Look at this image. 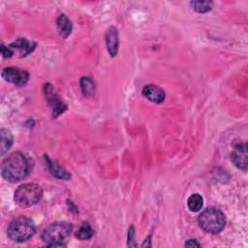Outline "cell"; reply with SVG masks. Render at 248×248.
Here are the masks:
<instances>
[{
  "label": "cell",
  "mask_w": 248,
  "mask_h": 248,
  "mask_svg": "<svg viewBox=\"0 0 248 248\" xmlns=\"http://www.w3.org/2000/svg\"><path fill=\"white\" fill-rule=\"evenodd\" d=\"M30 171V161L21 152H14L5 158L1 165L3 178L10 182H18L24 179Z\"/></svg>",
  "instance_id": "obj_1"
},
{
  "label": "cell",
  "mask_w": 248,
  "mask_h": 248,
  "mask_svg": "<svg viewBox=\"0 0 248 248\" xmlns=\"http://www.w3.org/2000/svg\"><path fill=\"white\" fill-rule=\"evenodd\" d=\"M35 46H36V43L29 41L27 39H24V38H19L10 45V47L12 49L16 48L19 51L20 56H25V55L29 54L30 52H32L34 50Z\"/></svg>",
  "instance_id": "obj_11"
},
{
  "label": "cell",
  "mask_w": 248,
  "mask_h": 248,
  "mask_svg": "<svg viewBox=\"0 0 248 248\" xmlns=\"http://www.w3.org/2000/svg\"><path fill=\"white\" fill-rule=\"evenodd\" d=\"M142 94L149 101L156 103V104L163 103L165 100V97H166L164 90L154 84L145 85L142 89Z\"/></svg>",
  "instance_id": "obj_10"
},
{
  "label": "cell",
  "mask_w": 248,
  "mask_h": 248,
  "mask_svg": "<svg viewBox=\"0 0 248 248\" xmlns=\"http://www.w3.org/2000/svg\"><path fill=\"white\" fill-rule=\"evenodd\" d=\"M43 197V189L36 183H25L15 191V202L21 207H30L38 203Z\"/></svg>",
  "instance_id": "obj_5"
},
{
  "label": "cell",
  "mask_w": 248,
  "mask_h": 248,
  "mask_svg": "<svg viewBox=\"0 0 248 248\" xmlns=\"http://www.w3.org/2000/svg\"><path fill=\"white\" fill-rule=\"evenodd\" d=\"M185 246H187V247H201V244L199 242H197V240H195V239H189L185 243Z\"/></svg>",
  "instance_id": "obj_20"
},
{
  "label": "cell",
  "mask_w": 248,
  "mask_h": 248,
  "mask_svg": "<svg viewBox=\"0 0 248 248\" xmlns=\"http://www.w3.org/2000/svg\"><path fill=\"white\" fill-rule=\"evenodd\" d=\"M202 204H203V199L200 194H197V193L191 195L187 200L188 208L193 212L200 211L202 207Z\"/></svg>",
  "instance_id": "obj_15"
},
{
  "label": "cell",
  "mask_w": 248,
  "mask_h": 248,
  "mask_svg": "<svg viewBox=\"0 0 248 248\" xmlns=\"http://www.w3.org/2000/svg\"><path fill=\"white\" fill-rule=\"evenodd\" d=\"M46 160L48 166V170L51 172V174L59 179H70L71 174L63 168L61 167L57 162L50 160L48 157L46 156Z\"/></svg>",
  "instance_id": "obj_12"
},
{
  "label": "cell",
  "mask_w": 248,
  "mask_h": 248,
  "mask_svg": "<svg viewBox=\"0 0 248 248\" xmlns=\"http://www.w3.org/2000/svg\"><path fill=\"white\" fill-rule=\"evenodd\" d=\"M190 4L192 9L200 14L207 13L212 9V2L210 1H192Z\"/></svg>",
  "instance_id": "obj_18"
},
{
  "label": "cell",
  "mask_w": 248,
  "mask_h": 248,
  "mask_svg": "<svg viewBox=\"0 0 248 248\" xmlns=\"http://www.w3.org/2000/svg\"><path fill=\"white\" fill-rule=\"evenodd\" d=\"M1 53H2L3 57L8 58V57L13 56L14 50L10 46H6L5 45H1Z\"/></svg>",
  "instance_id": "obj_19"
},
{
  "label": "cell",
  "mask_w": 248,
  "mask_h": 248,
  "mask_svg": "<svg viewBox=\"0 0 248 248\" xmlns=\"http://www.w3.org/2000/svg\"><path fill=\"white\" fill-rule=\"evenodd\" d=\"M56 26L59 35L63 38L66 39L72 32V22L69 19V17L66 15H60L59 17L56 20Z\"/></svg>",
  "instance_id": "obj_13"
},
{
  "label": "cell",
  "mask_w": 248,
  "mask_h": 248,
  "mask_svg": "<svg viewBox=\"0 0 248 248\" xmlns=\"http://www.w3.org/2000/svg\"><path fill=\"white\" fill-rule=\"evenodd\" d=\"M1 75L6 81L16 86H24L29 79V74L26 71L16 67L5 68Z\"/></svg>",
  "instance_id": "obj_6"
},
{
  "label": "cell",
  "mask_w": 248,
  "mask_h": 248,
  "mask_svg": "<svg viewBox=\"0 0 248 248\" xmlns=\"http://www.w3.org/2000/svg\"><path fill=\"white\" fill-rule=\"evenodd\" d=\"M34 222L26 217L19 216L14 219L7 230L8 237L15 242H23L31 238L35 233Z\"/></svg>",
  "instance_id": "obj_3"
},
{
  "label": "cell",
  "mask_w": 248,
  "mask_h": 248,
  "mask_svg": "<svg viewBox=\"0 0 248 248\" xmlns=\"http://www.w3.org/2000/svg\"><path fill=\"white\" fill-rule=\"evenodd\" d=\"M80 88L82 91V94L85 97L92 96L95 92V84L93 80L88 77H83L80 79Z\"/></svg>",
  "instance_id": "obj_16"
},
{
  "label": "cell",
  "mask_w": 248,
  "mask_h": 248,
  "mask_svg": "<svg viewBox=\"0 0 248 248\" xmlns=\"http://www.w3.org/2000/svg\"><path fill=\"white\" fill-rule=\"evenodd\" d=\"M0 135H1V155H5L6 152H8V150L11 148V146L13 145L14 142V138L13 135L11 133L10 130L6 129V128H2L0 131Z\"/></svg>",
  "instance_id": "obj_14"
},
{
  "label": "cell",
  "mask_w": 248,
  "mask_h": 248,
  "mask_svg": "<svg viewBox=\"0 0 248 248\" xmlns=\"http://www.w3.org/2000/svg\"><path fill=\"white\" fill-rule=\"evenodd\" d=\"M198 222L200 227L209 232L218 233L220 232L226 225V219L224 213L214 207H209L204 209L198 217Z\"/></svg>",
  "instance_id": "obj_4"
},
{
  "label": "cell",
  "mask_w": 248,
  "mask_h": 248,
  "mask_svg": "<svg viewBox=\"0 0 248 248\" xmlns=\"http://www.w3.org/2000/svg\"><path fill=\"white\" fill-rule=\"evenodd\" d=\"M45 89H46V96L48 100L49 105L52 108V114L54 117H56L61 112H63L67 108V107H66V105H64L62 100L58 97V95L55 94V92L53 91V88L50 84H46Z\"/></svg>",
  "instance_id": "obj_7"
},
{
  "label": "cell",
  "mask_w": 248,
  "mask_h": 248,
  "mask_svg": "<svg viewBox=\"0 0 248 248\" xmlns=\"http://www.w3.org/2000/svg\"><path fill=\"white\" fill-rule=\"evenodd\" d=\"M94 231L88 223H83L81 227L78 230L76 236L80 240H87L93 236Z\"/></svg>",
  "instance_id": "obj_17"
},
{
  "label": "cell",
  "mask_w": 248,
  "mask_h": 248,
  "mask_svg": "<svg viewBox=\"0 0 248 248\" xmlns=\"http://www.w3.org/2000/svg\"><path fill=\"white\" fill-rule=\"evenodd\" d=\"M106 44L108 53L111 57H114L118 51L119 40H118V31L114 26H110L106 34Z\"/></svg>",
  "instance_id": "obj_9"
},
{
  "label": "cell",
  "mask_w": 248,
  "mask_h": 248,
  "mask_svg": "<svg viewBox=\"0 0 248 248\" xmlns=\"http://www.w3.org/2000/svg\"><path fill=\"white\" fill-rule=\"evenodd\" d=\"M232 163L241 170L247 168V145L246 143H240L236 145L232 153Z\"/></svg>",
  "instance_id": "obj_8"
},
{
  "label": "cell",
  "mask_w": 248,
  "mask_h": 248,
  "mask_svg": "<svg viewBox=\"0 0 248 248\" xmlns=\"http://www.w3.org/2000/svg\"><path fill=\"white\" fill-rule=\"evenodd\" d=\"M72 232V224L60 221L47 226L42 233V239L49 247L66 246L63 242Z\"/></svg>",
  "instance_id": "obj_2"
}]
</instances>
